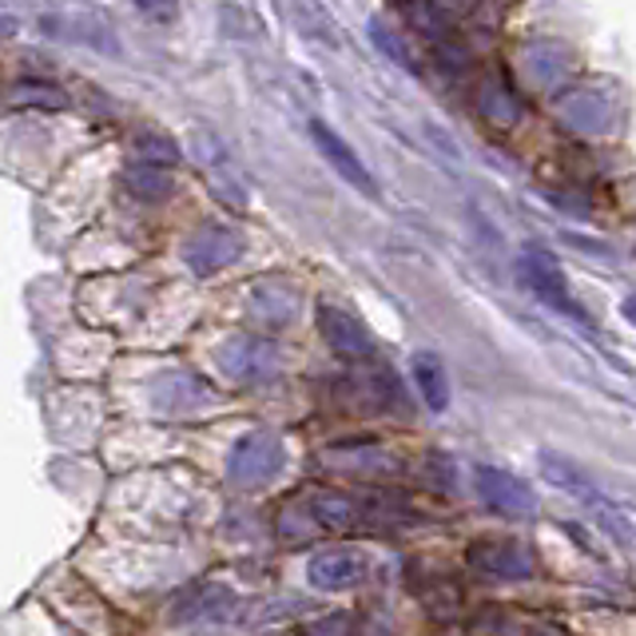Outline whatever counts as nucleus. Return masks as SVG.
Returning a JSON list of instances; mask_svg holds the SVG:
<instances>
[{
  "label": "nucleus",
  "mask_w": 636,
  "mask_h": 636,
  "mask_svg": "<svg viewBox=\"0 0 636 636\" xmlns=\"http://www.w3.org/2000/svg\"><path fill=\"white\" fill-rule=\"evenodd\" d=\"M330 469H354V474H382V469H398V457L386 449H362V446H338L327 449Z\"/></svg>",
  "instance_id": "18"
},
{
  "label": "nucleus",
  "mask_w": 636,
  "mask_h": 636,
  "mask_svg": "<svg viewBox=\"0 0 636 636\" xmlns=\"http://www.w3.org/2000/svg\"><path fill=\"white\" fill-rule=\"evenodd\" d=\"M287 636H290V633H287Z\"/></svg>",
  "instance_id": "26"
},
{
  "label": "nucleus",
  "mask_w": 636,
  "mask_h": 636,
  "mask_svg": "<svg viewBox=\"0 0 636 636\" xmlns=\"http://www.w3.org/2000/svg\"><path fill=\"white\" fill-rule=\"evenodd\" d=\"M517 271H521V283H526V287L533 290L545 307L561 310V315H581V310H576V303H573V295H569L565 271H561V263H556L545 247H526V255H521Z\"/></svg>",
  "instance_id": "3"
},
{
  "label": "nucleus",
  "mask_w": 636,
  "mask_h": 636,
  "mask_svg": "<svg viewBox=\"0 0 636 636\" xmlns=\"http://www.w3.org/2000/svg\"><path fill=\"white\" fill-rule=\"evenodd\" d=\"M469 565L489 576H501V581H526L537 573V556L513 537H486V541L469 545Z\"/></svg>",
  "instance_id": "5"
},
{
  "label": "nucleus",
  "mask_w": 636,
  "mask_h": 636,
  "mask_svg": "<svg viewBox=\"0 0 636 636\" xmlns=\"http://www.w3.org/2000/svg\"><path fill=\"white\" fill-rule=\"evenodd\" d=\"M414 382H417V390H422V398H426L430 410L442 414V410L449 406V378L437 354H430V350L414 354Z\"/></svg>",
  "instance_id": "16"
},
{
  "label": "nucleus",
  "mask_w": 636,
  "mask_h": 636,
  "mask_svg": "<svg viewBox=\"0 0 636 636\" xmlns=\"http://www.w3.org/2000/svg\"><path fill=\"white\" fill-rule=\"evenodd\" d=\"M318 322H322V338H327L338 358H347V362H370V358H374V338H370L367 327H362L358 318H350L347 310L322 307L318 310Z\"/></svg>",
  "instance_id": "10"
},
{
  "label": "nucleus",
  "mask_w": 636,
  "mask_h": 636,
  "mask_svg": "<svg viewBox=\"0 0 636 636\" xmlns=\"http://www.w3.org/2000/svg\"><path fill=\"white\" fill-rule=\"evenodd\" d=\"M367 573V561L358 549H335V553H322L310 561L307 576L315 589H347V585H358Z\"/></svg>",
  "instance_id": "15"
},
{
  "label": "nucleus",
  "mask_w": 636,
  "mask_h": 636,
  "mask_svg": "<svg viewBox=\"0 0 636 636\" xmlns=\"http://www.w3.org/2000/svg\"><path fill=\"white\" fill-rule=\"evenodd\" d=\"M251 318L263 327H287L298 315V290L290 283H258L251 290Z\"/></svg>",
  "instance_id": "14"
},
{
  "label": "nucleus",
  "mask_w": 636,
  "mask_h": 636,
  "mask_svg": "<svg viewBox=\"0 0 636 636\" xmlns=\"http://www.w3.org/2000/svg\"><path fill=\"white\" fill-rule=\"evenodd\" d=\"M541 477H545L549 486L561 489V494L576 497V501H581L585 509H593L596 517H605L608 533L625 541V533H621V517L613 513V506L605 501V494L596 489V481L585 474V469L576 466V462H569V457H561V454H541Z\"/></svg>",
  "instance_id": "2"
},
{
  "label": "nucleus",
  "mask_w": 636,
  "mask_h": 636,
  "mask_svg": "<svg viewBox=\"0 0 636 636\" xmlns=\"http://www.w3.org/2000/svg\"><path fill=\"white\" fill-rule=\"evenodd\" d=\"M131 4L156 24H168V20L179 17V0H131Z\"/></svg>",
  "instance_id": "22"
},
{
  "label": "nucleus",
  "mask_w": 636,
  "mask_h": 636,
  "mask_svg": "<svg viewBox=\"0 0 636 636\" xmlns=\"http://www.w3.org/2000/svg\"><path fill=\"white\" fill-rule=\"evenodd\" d=\"M561 119H569L573 128H601V124H605V96H596V92H576L573 108L561 104Z\"/></svg>",
  "instance_id": "20"
},
{
  "label": "nucleus",
  "mask_w": 636,
  "mask_h": 636,
  "mask_svg": "<svg viewBox=\"0 0 636 636\" xmlns=\"http://www.w3.org/2000/svg\"><path fill=\"white\" fill-rule=\"evenodd\" d=\"M310 136H315V144H318V151H322V159H327V163L338 171V176L347 179L350 188H358L362 195H378L374 176H370L367 163L358 159V151L350 148L347 139L338 136V131H330L327 124H322V119H310Z\"/></svg>",
  "instance_id": "9"
},
{
  "label": "nucleus",
  "mask_w": 636,
  "mask_h": 636,
  "mask_svg": "<svg viewBox=\"0 0 636 636\" xmlns=\"http://www.w3.org/2000/svg\"><path fill=\"white\" fill-rule=\"evenodd\" d=\"M310 517L327 533H347V529H367V506L354 494H315L307 501Z\"/></svg>",
  "instance_id": "12"
},
{
  "label": "nucleus",
  "mask_w": 636,
  "mask_h": 636,
  "mask_svg": "<svg viewBox=\"0 0 636 636\" xmlns=\"http://www.w3.org/2000/svg\"><path fill=\"white\" fill-rule=\"evenodd\" d=\"M219 362L235 382H263L278 370V350L263 338H231L227 347L219 350Z\"/></svg>",
  "instance_id": "8"
},
{
  "label": "nucleus",
  "mask_w": 636,
  "mask_h": 636,
  "mask_svg": "<svg viewBox=\"0 0 636 636\" xmlns=\"http://www.w3.org/2000/svg\"><path fill=\"white\" fill-rule=\"evenodd\" d=\"M9 104L12 108H24V104H32V108H64L68 99H64V92L60 88H52V84L20 80V84H12L9 88Z\"/></svg>",
  "instance_id": "19"
},
{
  "label": "nucleus",
  "mask_w": 636,
  "mask_h": 636,
  "mask_svg": "<svg viewBox=\"0 0 636 636\" xmlns=\"http://www.w3.org/2000/svg\"><path fill=\"white\" fill-rule=\"evenodd\" d=\"M350 633V616H330L327 625H318L315 636H347Z\"/></svg>",
  "instance_id": "23"
},
{
  "label": "nucleus",
  "mask_w": 636,
  "mask_h": 636,
  "mask_svg": "<svg viewBox=\"0 0 636 636\" xmlns=\"http://www.w3.org/2000/svg\"><path fill=\"white\" fill-rule=\"evenodd\" d=\"M124 188L131 191L144 203H159V199L171 195V168H159V163H131L124 171Z\"/></svg>",
  "instance_id": "17"
},
{
  "label": "nucleus",
  "mask_w": 636,
  "mask_h": 636,
  "mask_svg": "<svg viewBox=\"0 0 636 636\" xmlns=\"http://www.w3.org/2000/svg\"><path fill=\"white\" fill-rule=\"evenodd\" d=\"M239 255H243V235L231 227H215V223L199 227L188 239V247H183V258H188V267L195 275H215V271L231 267Z\"/></svg>",
  "instance_id": "6"
},
{
  "label": "nucleus",
  "mask_w": 636,
  "mask_h": 636,
  "mask_svg": "<svg viewBox=\"0 0 636 636\" xmlns=\"http://www.w3.org/2000/svg\"><path fill=\"white\" fill-rule=\"evenodd\" d=\"M139 156H144V163H159V168H176L179 159V148L176 139L163 136V131H144V136L136 139Z\"/></svg>",
  "instance_id": "21"
},
{
  "label": "nucleus",
  "mask_w": 636,
  "mask_h": 636,
  "mask_svg": "<svg viewBox=\"0 0 636 636\" xmlns=\"http://www.w3.org/2000/svg\"><path fill=\"white\" fill-rule=\"evenodd\" d=\"M235 608V593L223 585L191 589L188 596H179L171 605V625H215Z\"/></svg>",
  "instance_id": "11"
},
{
  "label": "nucleus",
  "mask_w": 636,
  "mask_h": 636,
  "mask_svg": "<svg viewBox=\"0 0 636 636\" xmlns=\"http://www.w3.org/2000/svg\"><path fill=\"white\" fill-rule=\"evenodd\" d=\"M474 486H477V497H481L486 509H494V513H506V517H533L537 513L533 489H529L517 474H509V469L477 466Z\"/></svg>",
  "instance_id": "4"
},
{
  "label": "nucleus",
  "mask_w": 636,
  "mask_h": 636,
  "mask_svg": "<svg viewBox=\"0 0 636 636\" xmlns=\"http://www.w3.org/2000/svg\"><path fill=\"white\" fill-rule=\"evenodd\" d=\"M398 382L386 367H367V370H350L342 378V402H350V410H362V414H382V410H394L398 402Z\"/></svg>",
  "instance_id": "7"
},
{
  "label": "nucleus",
  "mask_w": 636,
  "mask_h": 636,
  "mask_svg": "<svg viewBox=\"0 0 636 636\" xmlns=\"http://www.w3.org/2000/svg\"><path fill=\"white\" fill-rule=\"evenodd\" d=\"M625 318L636 327V298H625Z\"/></svg>",
  "instance_id": "25"
},
{
  "label": "nucleus",
  "mask_w": 636,
  "mask_h": 636,
  "mask_svg": "<svg viewBox=\"0 0 636 636\" xmlns=\"http://www.w3.org/2000/svg\"><path fill=\"white\" fill-rule=\"evenodd\" d=\"M287 466V442L275 430H251L235 442L227 457V477L239 489H263L271 486Z\"/></svg>",
  "instance_id": "1"
},
{
  "label": "nucleus",
  "mask_w": 636,
  "mask_h": 636,
  "mask_svg": "<svg viewBox=\"0 0 636 636\" xmlns=\"http://www.w3.org/2000/svg\"><path fill=\"white\" fill-rule=\"evenodd\" d=\"M199 159H203V171H208L211 188L219 191V199H227L231 208H243V203H247V188H243L235 163L227 159V148L211 136H199Z\"/></svg>",
  "instance_id": "13"
},
{
  "label": "nucleus",
  "mask_w": 636,
  "mask_h": 636,
  "mask_svg": "<svg viewBox=\"0 0 636 636\" xmlns=\"http://www.w3.org/2000/svg\"><path fill=\"white\" fill-rule=\"evenodd\" d=\"M529 636H565V633H561V628H553V625H537Z\"/></svg>",
  "instance_id": "24"
}]
</instances>
